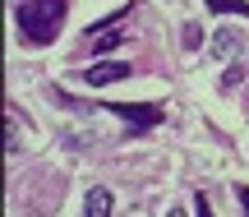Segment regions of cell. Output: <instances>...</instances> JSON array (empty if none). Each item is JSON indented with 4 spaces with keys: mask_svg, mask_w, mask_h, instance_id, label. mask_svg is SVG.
Here are the masks:
<instances>
[{
    "mask_svg": "<svg viewBox=\"0 0 249 217\" xmlns=\"http://www.w3.org/2000/svg\"><path fill=\"white\" fill-rule=\"evenodd\" d=\"M65 23V0H23L18 5V33L28 46H46Z\"/></svg>",
    "mask_w": 249,
    "mask_h": 217,
    "instance_id": "obj_1",
    "label": "cell"
},
{
    "mask_svg": "<svg viewBox=\"0 0 249 217\" xmlns=\"http://www.w3.org/2000/svg\"><path fill=\"white\" fill-rule=\"evenodd\" d=\"M129 9H134V5H120V9H116V14H111V18H102V23H92V28H88V46H92V51H97V55L116 51V46L124 42L120 23H124V18H129Z\"/></svg>",
    "mask_w": 249,
    "mask_h": 217,
    "instance_id": "obj_2",
    "label": "cell"
},
{
    "mask_svg": "<svg viewBox=\"0 0 249 217\" xmlns=\"http://www.w3.org/2000/svg\"><path fill=\"white\" fill-rule=\"evenodd\" d=\"M120 79H129V65L124 60H97L92 70H83V83H88V88H111V83H120Z\"/></svg>",
    "mask_w": 249,
    "mask_h": 217,
    "instance_id": "obj_3",
    "label": "cell"
},
{
    "mask_svg": "<svg viewBox=\"0 0 249 217\" xmlns=\"http://www.w3.org/2000/svg\"><path fill=\"white\" fill-rule=\"evenodd\" d=\"M240 33H235V28H217L213 33V42H208V51L217 55V60H235V55H240Z\"/></svg>",
    "mask_w": 249,
    "mask_h": 217,
    "instance_id": "obj_4",
    "label": "cell"
},
{
    "mask_svg": "<svg viewBox=\"0 0 249 217\" xmlns=\"http://www.w3.org/2000/svg\"><path fill=\"white\" fill-rule=\"evenodd\" d=\"M111 116L129 120V125H139V129H148V125H161L166 111H161V107H111Z\"/></svg>",
    "mask_w": 249,
    "mask_h": 217,
    "instance_id": "obj_5",
    "label": "cell"
},
{
    "mask_svg": "<svg viewBox=\"0 0 249 217\" xmlns=\"http://www.w3.org/2000/svg\"><path fill=\"white\" fill-rule=\"evenodd\" d=\"M83 217H111V190H107V185H92V190H88Z\"/></svg>",
    "mask_w": 249,
    "mask_h": 217,
    "instance_id": "obj_6",
    "label": "cell"
},
{
    "mask_svg": "<svg viewBox=\"0 0 249 217\" xmlns=\"http://www.w3.org/2000/svg\"><path fill=\"white\" fill-rule=\"evenodd\" d=\"M208 9H213V14H245L249 18V5H245V0H208Z\"/></svg>",
    "mask_w": 249,
    "mask_h": 217,
    "instance_id": "obj_7",
    "label": "cell"
},
{
    "mask_svg": "<svg viewBox=\"0 0 249 217\" xmlns=\"http://www.w3.org/2000/svg\"><path fill=\"white\" fill-rule=\"evenodd\" d=\"M185 46H189V51L203 46V28H198V23H185Z\"/></svg>",
    "mask_w": 249,
    "mask_h": 217,
    "instance_id": "obj_8",
    "label": "cell"
},
{
    "mask_svg": "<svg viewBox=\"0 0 249 217\" xmlns=\"http://www.w3.org/2000/svg\"><path fill=\"white\" fill-rule=\"evenodd\" d=\"M240 79H245V70H240V65H231V70H226V79H222V88H226V92L240 88Z\"/></svg>",
    "mask_w": 249,
    "mask_h": 217,
    "instance_id": "obj_9",
    "label": "cell"
},
{
    "mask_svg": "<svg viewBox=\"0 0 249 217\" xmlns=\"http://www.w3.org/2000/svg\"><path fill=\"white\" fill-rule=\"evenodd\" d=\"M194 213H198V217H213V208H208V194H203V190L194 194Z\"/></svg>",
    "mask_w": 249,
    "mask_h": 217,
    "instance_id": "obj_10",
    "label": "cell"
},
{
    "mask_svg": "<svg viewBox=\"0 0 249 217\" xmlns=\"http://www.w3.org/2000/svg\"><path fill=\"white\" fill-rule=\"evenodd\" d=\"M235 199H240V208L249 213V185H240V190H235Z\"/></svg>",
    "mask_w": 249,
    "mask_h": 217,
    "instance_id": "obj_11",
    "label": "cell"
},
{
    "mask_svg": "<svg viewBox=\"0 0 249 217\" xmlns=\"http://www.w3.org/2000/svg\"><path fill=\"white\" fill-rule=\"evenodd\" d=\"M166 217H185V213H180V208H171V213H166Z\"/></svg>",
    "mask_w": 249,
    "mask_h": 217,
    "instance_id": "obj_12",
    "label": "cell"
}]
</instances>
